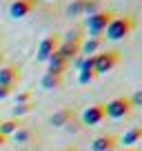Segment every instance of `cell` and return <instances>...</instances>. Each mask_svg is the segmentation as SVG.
Listing matches in <instances>:
<instances>
[{
	"mask_svg": "<svg viewBox=\"0 0 142 151\" xmlns=\"http://www.w3.org/2000/svg\"><path fill=\"white\" fill-rule=\"evenodd\" d=\"M136 16L131 14H118L113 20L109 22V27L104 29V33L107 36L104 38H109V40H122V38L131 36L133 29H136Z\"/></svg>",
	"mask_w": 142,
	"mask_h": 151,
	"instance_id": "6da1fadb",
	"label": "cell"
},
{
	"mask_svg": "<svg viewBox=\"0 0 142 151\" xmlns=\"http://www.w3.org/2000/svg\"><path fill=\"white\" fill-rule=\"evenodd\" d=\"M115 16L118 14L111 11V9H100V11H95V14H91L89 18H87L85 27L89 29V33H104V29L109 27V22Z\"/></svg>",
	"mask_w": 142,
	"mask_h": 151,
	"instance_id": "7a4b0ae2",
	"label": "cell"
},
{
	"mask_svg": "<svg viewBox=\"0 0 142 151\" xmlns=\"http://www.w3.org/2000/svg\"><path fill=\"white\" fill-rule=\"evenodd\" d=\"M93 60H95V73L102 76V73H107V71H111L113 67H118L120 60H122V56H120L118 49H107V51H102V53H95Z\"/></svg>",
	"mask_w": 142,
	"mask_h": 151,
	"instance_id": "3957f363",
	"label": "cell"
},
{
	"mask_svg": "<svg viewBox=\"0 0 142 151\" xmlns=\"http://www.w3.org/2000/svg\"><path fill=\"white\" fill-rule=\"evenodd\" d=\"M131 111H133V104L129 96H118L111 102H107V116L109 118L118 120V118H124V116H131Z\"/></svg>",
	"mask_w": 142,
	"mask_h": 151,
	"instance_id": "277c9868",
	"label": "cell"
},
{
	"mask_svg": "<svg viewBox=\"0 0 142 151\" xmlns=\"http://www.w3.org/2000/svg\"><path fill=\"white\" fill-rule=\"evenodd\" d=\"M60 42H62V36H60V33H49V36H44L42 40H40V47H38V60L47 62L49 58L58 51Z\"/></svg>",
	"mask_w": 142,
	"mask_h": 151,
	"instance_id": "5b68a950",
	"label": "cell"
},
{
	"mask_svg": "<svg viewBox=\"0 0 142 151\" xmlns=\"http://www.w3.org/2000/svg\"><path fill=\"white\" fill-rule=\"evenodd\" d=\"M20 80H22V69H20V65L9 62V65L0 67V85H5V87H18Z\"/></svg>",
	"mask_w": 142,
	"mask_h": 151,
	"instance_id": "8992f818",
	"label": "cell"
},
{
	"mask_svg": "<svg viewBox=\"0 0 142 151\" xmlns=\"http://www.w3.org/2000/svg\"><path fill=\"white\" fill-rule=\"evenodd\" d=\"M104 118H107V104H104V102H95V104H91V107L85 109L80 122L93 127V124H100Z\"/></svg>",
	"mask_w": 142,
	"mask_h": 151,
	"instance_id": "52a82bcc",
	"label": "cell"
},
{
	"mask_svg": "<svg viewBox=\"0 0 142 151\" xmlns=\"http://www.w3.org/2000/svg\"><path fill=\"white\" fill-rule=\"evenodd\" d=\"M118 145H120V136L104 133V136H98L91 142V149L93 151H118Z\"/></svg>",
	"mask_w": 142,
	"mask_h": 151,
	"instance_id": "ba28073f",
	"label": "cell"
},
{
	"mask_svg": "<svg viewBox=\"0 0 142 151\" xmlns=\"http://www.w3.org/2000/svg\"><path fill=\"white\" fill-rule=\"evenodd\" d=\"M38 7V0H14L9 5V14L11 18H24V16H29L33 9Z\"/></svg>",
	"mask_w": 142,
	"mask_h": 151,
	"instance_id": "9c48e42d",
	"label": "cell"
},
{
	"mask_svg": "<svg viewBox=\"0 0 142 151\" xmlns=\"http://www.w3.org/2000/svg\"><path fill=\"white\" fill-rule=\"evenodd\" d=\"M95 78H98V73H95V60H93V56H87L85 60H82V65H80L78 82H80V85H89Z\"/></svg>",
	"mask_w": 142,
	"mask_h": 151,
	"instance_id": "30bf717a",
	"label": "cell"
},
{
	"mask_svg": "<svg viewBox=\"0 0 142 151\" xmlns=\"http://www.w3.org/2000/svg\"><path fill=\"white\" fill-rule=\"evenodd\" d=\"M104 45V36L102 33H91L89 38H85L82 40V47H80V56H93L95 51H98L100 47Z\"/></svg>",
	"mask_w": 142,
	"mask_h": 151,
	"instance_id": "8fae6325",
	"label": "cell"
},
{
	"mask_svg": "<svg viewBox=\"0 0 142 151\" xmlns=\"http://www.w3.org/2000/svg\"><path fill=\"white\" fill-rule=\"evenodd\" d=\"M73 118H76V111H73L71 107H62V109H58L56 113H51L49 122H51L53 127H67Z\"/></svg>",
	"mask_w": 142,
	"mask_h": 151,
	"instance_id": "7c38bea8",
	"label": "cell"
},
{
	"mask_svg": "<svg viewBox=\"0 0 142 151\" xmlns=\"http://www.w3.org/2000/svg\"><path fill=\"white\" fill-rule=\"evenodd\" d=\"M47 62H49V73H58V76H65V71L71 67V62L67 60V58H62L58 51L53 53Z\"/></svg>",
	"mask_w": 142,
	"mask_h": 151,
	"instance_id": "4fadbf2b",
	"label": "cell"
},
{
	"mask_svg": "<svg viewBox=\"0 0 142 151\" xmlns=\"http://www.w3.org/2000/svg\"><path fill=\"white\" fill-rule=\"evenodd\" d=\"M40 85L44 87V89H60L62 85H65V76H58V73H44L42 80H40Z\"/></svg>",
	"mask_w": 142,
	"mask_h": 151,
	"instance_id": "5bb4252c",
	"label": "cell"
},
{
	"mask_svg": "<svg viewBox=\"0 0 142 151\" xmlns=\"http://www.w3.org/2000/svg\"><path fill=\"white\" fill-rule=\"evenodd\" d=\"M20 127H22V122H20L18 118H9V120H2V122H0V133L9 138L11 133H16V131H18Z\"/></svg>",
	"mask_w": 142,
	"mask_h": 151,
	"instance_id": "9a60e30c",
	"label": "cell"
},
{
	"mask_svg": "<svg viewBox=\"0 0 142 151\" xmlns=\"http://www.w3.org/2000/svg\"><path fill=\"white\" fill-rule=\"evenodd\" d=\"M140 140H142V124H140V127L129 129V131L124 133V138H122L124 147H131V145H136V142H140Z\"/></svg>",
	"mask_w": 142,
	"mask_h": 151,
	"instance_id": "2e32d148",
	"label": "cell"
},
{
	"mask_svg": "<svg viewBox=\"0 0 142 151\" xmlns=\"http://www.w3.org/2000/svg\"><path fill=\"white\" fill-rule=\"evenodd\" d=\"M85 14V0H71V5L67 7V16L69 18H78Z\"/></svg>",
	"mask_w": 142,
	"mask_h": 151,
	"instance_id": "e0dca14e",
	"label": "cell"
},
{
	"mask_svg": "<svg viewBox=\"0 0 142 151\" xmlns=\"http://www.w3.org/2000/svg\"><path fill=\"white\" fill-rule=\"evenodd\" d=\"M14 138H16V142H29L31 138H36V131L29 129V127H20L18 131L14 133Z\"/></svg>",
	"mask_w": 142,
	"mask_h": 151,
	"instance_id": "ac0fdd59",
	"label": "cell"
},
{
	"mask_svg": "<svg viewBox=\"0 0 142 151\" xmlns=\"http://www.w3.org/2000/svg\"><path fill=\"white\" fill-rule=\"evenodd\" d=\"M33 107H36V104H33V102L16 104V107L11 109V116H14V118H20V116H27V113H31V111H33Z\"/></svg>",
	"mask_w": 142,
	"mask_h": 151,
	"instance_id": "d6986e66",
	"label": "cell"
},
{
	"mask_svg": "<svg viewBox=\"0 0 142 151\" xmlns=\"http://www.w3.org/2000/svg\"><path fill=\"white\" fill-rule=\"evenodd\" d=\"M100 5H102V0H85V14L91 16L95 11H100Z\"/></svg>",
	"mask_w": 142,
	"mask_h": 151,
	"instance_id": "ffe728a7",
	"label": "cell"
},
{
	"mask_svg": "<svg viewBox=\"0 0 142 151\" xmlns=\"http://www.w3.org/2000/svg\"><path fill=\"white\" fill-rule=\"evenodd\" d=\"M24 102H33L31 91H18V93H16V104H24Z\"/></svg>",
	"mask_w": 142,
	"mask_h": 151,
	"instance_id": "44dd1931",
	"label": "cell"
},
{
	"mask_svg": "<svg viewBox=\"0 0 142 151\" xmlns=\"http://www.w3.org/2000/svg\"><path fill=\"white\" fill-rule=\"evenodd\" d=\"M16 93V87H5V85H0V100H5L9 98V96Z\"/></svg>",
	"mask_w": 142,
	"mask_h": 151,
	"instance_id": "7402d4cb",
	"label": "cell"
},
{
	"mask_svg": "<svg viewBox=\"0 0 142 151\" xmlns=\"http://www.w3.org/2000/svg\"><path fill=\"white\" fill-rule=\"evenodd\" d=\"M80 129H82V122H80L78 118H73L69 124H67V131H71V133H78Z\"/></svg>",
	"mask_w": 142,
	"mask_h": 151,
	"instance_id": "603a6c76",
	"label": "cell"
},
{
	"mask_svg": "<svg viewBox=\"0 0 142 151\" xmlns=\"http://www.w3.org/2000/svg\"><path fill=\"white\" fill-rule=\"evenodd\" d=\"M131 104L133 107H142V89H138L136 93L131 96Z\"/></svg>",
	"mask_w": 142,
	"mask_h": 151,
	"instance_id": "cb8c5ba5",
	"label": "cell"
},
{
	"mask_svg": "<svg viewBox=\"0 0 142 151\" xmlns=\"http://www.w3.org/2000/svg\"><path fill=\"white\" fill-rule=\"evenodd\" d=\"M7 142H9V138H7V136H2V133H0V147H5Z\"/></svg>",
	"mask_w": 142,
	"mask_h": 151,
	"instance_id": "d4e9b609",
	"label": "cell"
},
{
	"mask_svg": "<svg viewBox=\"0 0 142 151\" xmlns=\"http://www.w3.org/2000/svg\"><path fill=\"white\" fill-rule=\"evenodd\" d=\"M62 151H80V149H76V147H67V149H62Z\"/></svg>",
	"mask_w": 142,
	"mask_h": 151,
	"instance_id": "484cf974",
	"label": "cell"
},
{
	"mask_svg": "<svg viewBox=\"0 0 142 151\" xmlns=\"http://www.w3.org/2000/svg\"><path fill=\"white\" fill-rule=\"evenodd\" d=\"M120 151H136L133 147H124V149H120Z\"/></svg>",
	"mask_w": 142,
	"mask_h": 151,
	"instance_id": "4316f807",
	"label": "cell"
},
{
	"mask_svg": "<svg viewBox=\"0 0 142 151\" xmlns=\"http://www.w3.org/2000/svg\"><path fill=\"white\" fill-rule=\"evenodd\" d=\"M2 62H5V53L0 51V65H2Z\"/></svg>",
	"mask_w": 142,
	"mask_h": 151,
	"instance_id": "83f0119b",
	"label": "cell"
},
{
	"mask_svg": "<svg viewBox=\"0 0 142 151\" xmlns=\"http://www.w3.org/2000/svg\"><path fill=\"white\" fill-rule=\"evenodd\" d=\"M0 40H2V38H0Z\"/></svg>",
	"mask_w": 142,
	"mask_h": 151,
	"instance_id": "f1b7e54d",
	"label": "cell"
}]
</instances>
